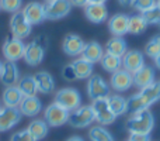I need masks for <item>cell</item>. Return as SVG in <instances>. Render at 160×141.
I'll list each match as a JSON object with an SVG mask.
<instances>
[{
  "mask_svg": "<svg viewBox=\"0 0 160 141\" xmlns=\"http://www.w3.org/2000/svg\"><path fill=\"white\" fill-rule=\"evenodd\" d=\"M55 103L66 109L68 111H73L82 105V96H80L79 90L73 88H63L58 90L55 96Z\"/></svg>",
  "mask_w": 160,
  "mask_h": 141,
  "instance_id": "3957f363",
  "label": "cell"
},
{
  "mask_svg": "<svg viewBox=\"0 0 160 141\" xmlns=\"http://www.w3.org/2000/svg\"><path fill=\"white\" fill-rule=\"evenodd\" d=\"M11 141H37V140L28 130H21V131H17L16 134H13Z\"/></svg>",
  "mask_w": 160,
  "mask_h": 141,
  "instance_id": "8d00e7d4",
  "label": "cell"
},
{
  "mask_svg": "<svg viewBox=\"0 0 160 141\" xmlns=\"http://www.w3.org/2000/svg\"><path fill=\"white\" fill-rule=\"evenodd\" d=\"M156 4H158L159 7H160V0H156Z\"/></svg>",
  "mask_w": 160,
  "mask_h": 141,
  "instance_id": "bcb514c9",
  "label": "cell"
},
{
  "mask_svg": "<svg viewBox=\"0 0 160 141\" xmlns=\"http://www.w3.org/2000/svg\"><path fill=\"white\" fill-rule=\"evenodd\" d=\"M105 52L122 58L127 54V42H125V40L122 37H112L105 45Z\"/></svg>",
  "mask_w": 160,
  "mask_h": 141,
  "instance_id": "d4e9b609",
  "label": "cell"
},
{
  "mask_svg": "<svg viewBox=\"0 0 160 141\" xmlns=\"http://www.w3.org/2000/svg\"><path fill=\"white\" fill-rule=\"evenodd\" d=\"M22 0H0V7L8 13H16L20 10Z\"/></svg>",
  "mask_w": 160,
  "mask_h": 141,
  "instance_id": "e575fe53",
  "label": "cell"
},
{
  "mask_svg": "<svg viewBox=\"0 0 160 141\" xmlns=\"http://www.w3.org/2000/svg\"><path fill=\"white\" fill-rule=\"evenodd\" d=\"M45 2H47V3H49V2H53V0H45Z\"/></svg>",
  "mask_w": 160,
  "mask_h": 141,
  "instance_id": "7dc6e473",
  "label": "cell"
},
{
  "mask_svg": "<svg viewBox=\"0 0 160 141\" xmlns=\"http://www.w3.org/2000/svg\"><path fill=\"white\" fill-rule=\"evenodd\" d=\"M145 65V55L138 50L127 51L124 57H122V67L125 71L135 73L136 71H139Z\"/></svg>",
  "mask_w": 160,
  "mask_h": 141,
  "instance_id": "4fadbf2b",
  "label": "cell"
},
{
  "mask_svg": "<svg viewBox=\"0 0 160 141\" xmlns=\"http://www.w3.org/2000/svg\"><path fill=\"white\" fill-rule=\"evenodd\" d=\"M91 107H93V111H94V117H96V120L101 126L111 124V123H114V120L117 119V116L112 113V110L110 109V105H108L107 97H105V99L93 100Z\"/></svg>",
  "mask_w": 160,
  "mask_h": 141,
  "instance_id": "8992f818",
  "label": "cell"
},
{
  "mask_svg": "<svg viewBox=\"0 0 160 141\" xmlns=\"http://www.w3.org/2000/svg\"><path fill=\"white\" fill-rule=\"evenodd\" d=\"M100 64H101V67L104 68L107 72H110V73H114V72H117V71L121 69V67H122V58L105 52L104 55H102Z\"/></svg>",
  "mask_w": 160,
  "mask_h": 141,
  "instance_id": "83f0119b",
  "label": "cell"
},
{
  "mask_svg": "<svg viewBox=\"0 0 160 141\" xmlns=\"http://www.w3.org/2000/svg\"><path fill=\"white\" fill-rule=\"evenodd\" d=\"M22 13H24L25 19H27V21L30 23L31 25L41 24V23L45 20L44 4H41V3H37V2L28 3V4L24 7Z\"/></svg>",
  "mask_w": 160,
  "mask_h": 141,
  "instance_id": "9a60e30c",
  "label": "cell"
},
{
  "mask_svg": "<svg viewBox=\"0 0 160 141\" xmlns=\"http://www.w3.org/2000/svg\"><path fill=\"white\" fill-rule=\"evenodd\" d=\"M16 86L20 89V92L22 93V96H24V97H27V96H35L37 92H38L35 79H34V76H30V75L20 78Z\"/></svg>",
  "mask_w": 160,
  "mask_h": 141,
  "instance_id": "484cf974",
  "label": "cell"
},
{
  "mask_svg": "<svg viewBox=\"0 0 160 141\" xmlns=\"http://www.w3.org/2000/svg\"><path fill=\"white\" fill-rule=\"evenodd\" d=\"M70 4L76 6V7H86L88 4V0H69Z\"/></svg>",
  "mask_w": 160,
  "mask_h": 141,
  "instance_id": "ab89813d",
  "label": "cell"
},
{
  "mask_svg": "<svg viewBox=\"0 0 160 141\" xmlns=\"http://www.w3.org/2000/svg\"><path fill=\"white\" fill-rule=\"evenodd\" d=\"M73 68H75V72L78 75V79H86V78H90L91 73H93V64L86 59H83L80 57L79 59H76L73 62Z\"/></svg>",
  "mask_w": 160,
  "mask_h": 141,
  "instance_id": "f1b7e54d",
  "label": "cell"
},
{
  "mask_svg": "<svg viewBox=\"0 0 160 141\" xmlns=\"http://www.w3.org/2000/svg\"><path fill=\"white\" fill-rule=\"evenodd\" d=\"M70 2L69 0H53L44 6L45 19L48 20H58L63 19L70 11Z\"/></svg>",
  "mask_w": 160,
  "mask_h": 141,
  "instance_id": "30bf717a",
  "label": "cell"
},
{
  "mask_svg": "<svg viewBox=\"0 0 160 141\" xmlns=\"http://www.w3.org/2000/svg\"><path fill=\"white\" fill-rule=\"evenodd\" d=\"M20 79V71L18 67L16 65V62H4L3 64V69L0 73V80L4 86H14L17 85Z\"/></svg>",
  "mask_w": 160,
  "mask_h": 141,
  "instance_id": "ac0fdd59",
  "label": "cell"
},
{
  "mask_svg": "<svg viewBox=\"0 0 160 141\" xmlns=\"http://www.w3.org/2000/svg\"><path fill=\"white\" fill-rule=\"evenodd\" d=\"M2 69H3V62L0 61V73H2Z\"/></svg>",
  "mask_w": 160,
  "mask_h": 141,
  "instance_id": "f6af8a7d",
  "label": "cell"
},
{
  "mask_svg": "<svg viewBox=\"0 0 160 141\" xmlns=\"http://www.w3.org/2000/svg\"><path fill=\"white\" fill-rule=\"evenodd\" d=\"M18 110L21 111L22 116L34 117L42 110V103L37 96L22 97L21 103H20V106H18Z\"/></svg>",
  "mask_w": 160,
  "mask_h": 141,
  "instance_id": "d6986e66",
  "label": "cell"
},
{
  "mask_svg": "<svg viewBox=\"0 0 160 141\" xmlns=\"http://www.w3.org/2000/svg\"><path fill=\"white\" fill-rule=\"evenodd\" d=\"M121 4H132V0H119Z\"/></svg>",
  "mask_w": 160,
  "mask_h": 141,
  "instance_id": "ee69618b",
  "label": "cell"
},
{
  "mask_svg": "<svg viewBox=\"0 0 160 141\" xmlns=\"http://www.w3.org/2000/svg\"><path fill=\"white\" fill-rule=\"evenodd\" d=\"M133 76V85L136 88L142 89L146 88L148 85L155 82V69L149 65H143L139 71H136L135 73H132Z\"/></svg>",
  "mask_w": 160,
  "mask_h": 141,
  "instance_id": "ffe728a7",
  "label": "cell"
},
{
  "mask_svg": "<svg viewBox=\"0 0 160 141\" xmlns=\"http://www.w3.org/2000/svg\"><path fill=\"white\" fill-rule=\"evenodd\" d=\"M155 65H156V68H159L160 69V54L155 58Z\"/></svg>",
  "mask_w": 160,
  "mask_h": 141,
  "instance_id": "b9f144b4",
  "label": "cell"
},
{
  "mask_svg": "<svg viewBox=\"0 0 160 141\" xmlns=\"http://www.w3.org/2000/svg\"><path fill=\"white\" fill-rule=\"evenodd\" d=\"M83 47H84V41L76 34H68L63 40V44H62L63 52L69 57L80 55L83 51Z\"/></svg>",
  "mask_w": 160,
  "mask_h": 141,
  "instance_id": "e0dca14e",
  "label": "cell"
},
{
  "mask_svg": "<svg viewBox=\"0 0 160 141\" xmlns=\"http://www.w3.org/2000/svg\"><path fill=\"white\" fill-rule=\"evenodd\" d=\"M107 0H88V3H98V4H104Z\"/></svg>",
  "mask_w": 160,
  "mask_h": 141,
  "instance_id": "7bdbcfd3",
  "label": "cell"
},
{
  "mask_svg": "<svg viewBox=\"0 0 160 141\" xmlns=\"http://www.w3.org/2000/svg\"><path fill=\"white\" fill-rule=\"evenodd\" d=\"M128 19L129 17L125 14H115L108 21V28L110 33L114 37H122L128 33Z\"/></svg>",
  "mask_w": 160,
  "mask_h": 141,
  "instance_id": "7402d4cb",
  "label": "cell"
},
{
  "mask_svg": "<svg viewBox=\"0 0 160 141\" xmlns=\"http://www.w3.org/2000/svg\"><path fill=\"white\" fill-rule=\"evenodd\" d=\"M45 55V48L44 45L39 44V41H32L30 44L25 45L24 51V61L31 67H37L42 62Z\"/></svg>",
  "mask_w": 160,
  "mask_h": 141,
  "instance_id": "7c38bea8",
  "label": "cell"
},
{
  "mask_svg": "<svg viewBox=\"0 0 160 141\" xmlns=\"http://www.w3.org/2000/svg\"><path fill=\"white\" fill-rule=\"evenodd\" d=\"M88 137L91 141H114V137L110 134V131L105 130L102 126H94L88 131Z\"/></svg>",
  "mask_w": 160,
  "mask_h": 141,
  "instance_id": "1f68e13d",
  "label": "cell"
},
{
  "mask_svg": "<svg viewBox=\"0 0 160 141\" xmlns=\"http://www.w3.org/2000/svg\"><path fill=\"white\" fill-rule=\"evenodd\" d=\"M142 17L146 21V24H160V7L158 4L155 7L149 8V10L143 11L142 13Z\"/></svg>",
  "mask_w": 160,
  "mask_h": 141,
  "instance_id": "836d02e7",
  "label": "cell"
},
{
  "mask_svg": "<svg viewBox=\"0 0 160 141\" xmlns=\"http://www.w3.org/2000/svg\"><path fill=\"white\" fill-rule=\"evenodd\" d=\"M160 99V82H153L146 88H142L141 92L132 95L127 99V113H138L141 110L149 109L153 103Z\"/></svg>",
  "mask_w": 160,
  "mask_h": 141,
  "instance_id": "6da1fadb",
  "label": "cell"
},
{
  "mask_svg": "<svg viewBox=\"0 0 160 141\" xmlns=\"http://www.w3.org/2000/svg\"><path fill=\"white\" fill-rule=\"evenodd\" d=\"M0 109H2V107H0Z\"/></svg>",
  "mask_w": 160,
  "mask_h": 141,
  "instance_id": "681fc988",
  "label": "cell"
},
{
  "mask_svg": "<svg viewBox=\"0 0 160 141\" xmlns=\"http://www.w3.org/2000/svg\"><path fill=\"white\" fill-rule=\"evenodd\" d=\"M62 75H63V78L66 80H69V82H72V80H76L78 79V75H76L75 72V68H73L72 64L66 65V67H63V69H62Z\"/></svg>",
  "mask_w": 160,
  "mask_h": 141,
  "instance_id": "74e56055",
  "label": "cell"
},
{
  "mask_svg": "<svg viewBox=\"0 0 160 141\" xmlns=\"http://www.w3.org/2000/svg\"><path fill=\"white\" fill-rule=\"evenodd\" d=\"M111 88L117 92H125L133 85V76L131 72L125 71L124 68L117 72H114L111 76Z\"/></svg>",
  "mask_w": 160,
  "mask_h": 141,
  "instance_id": "5bb4252c",
  "label": "cell"
},
{
  "mask_svg": "<svg viewBox=\"0 0 160 141\" xmlns=\"http://www.w3.org/2000/svg\"><path fill=\"white\" fill-rule=\"evenodd\" d=\"M69 113L66 109H63L62 106H59L58 103L53 102L52 105H49L45 110V122L51 127H61L65 123H68L69 119Z\"/></svg>",
  "mask_w": 160,
  "mask_h": 141,
  "instance_id": "ba28073f",
  "label": "cell"
},
{
  "mask_svg": "<svg viewBox=\"0 0 160 141\" xmlns=\"http://www.w3.org/2000/svg\"><path fill=\"white\" fill-rule=\"evenodd\" d=\"M94 120H96V117H94L93 107L91 106H80L76 110L69 113L68 123L75 128H84L90 126Z\"/></svg>",
  "mask_w": 160,
  "mask_h": 141,
  "instance_id": "277c9868",
  "label": "cell"
},
{
  "mask_svg": "<svg viewBox=\"0 0 160 141\" xmlns=\"http://www.w3.org/2000/svg\"><path fill=\"white\" fill-rule=\"evenodd\" d=\"M145 54L149 58H153V59L159 55L160 54V35H155L153 38L149 40V42L145 47Z\"/></svg>",
  "mask_w": 160,
  "mask_h": 141,
  "instance_id": "d6a6232c",
  "label": "cell"
},
{
  "mask_svg": "<svg viewBox=\"0 0 160 141\" xmlns=\"http://www.w3.org/2000/svg\"><path fill=\"white\" fill-rule=\"evenodd\" d=\"M66 141H84L82 138V137H79V136H73V137H70V138H68Z\"/></svg>",
  "mask_w": 160,
  "mask_h": 141,
  "instance_id": "60d3db41",
  "label": "cell"
},
{
  "mask_svg": "<svg viewBox=\"0 0 160 141\" xmlns=\"http://www.w3.org/2000/svg\"><path fill=\"white\" fill-rule=\"evenodd\" d=\"M84 14L87 17L88 21L94 23V24H100V23L105 21L108 17V10L104 4H98V3H88L84 7Z\"/></svg>",
  "mask_w": 160,
  "mask_h": 141,
  "instance_id": "2e32d148",
  "label": "cell"
},
{
  "mask_svg": "<svg viewBox=\"0 0 160 141\" xmlns=\"http://www.w3.org/2000/svg\"><path fill=\"white\" fill-rule=\"evenodd\" d=\"M31 27H32V25L27 21V19H25L22 11L18 10V11H16V13H13L11 20H10V30H11L13 37L20 38V40L27 38L31 34Z\"/></svg>",
  "mask_w": 160,
  "mask_h": 141,
  "instance_id": "9c48e42d",
  "label": "cell"
},
{
  "mask_svg": "<svg viewBox=\"0 0 160 141\" xmlns=\"http://www.w3.org/2000/svg\"><path fill=\"white\" fill-rule=\"evenodd\" d=\"M80 55H82V58L86 59V61L91 62V64H96V62L101 61L102 55H104V51H102V47L97 41H90V42H86L84 44Z\"/></svg>",
  "mask_w": 160,
  "mask_h": 141,
  "instance_id": "44dd1931",
  "label": "cell"
},
{
  "mask_svg": "<svg viewBox=\"0 0 160 141\" xmlns=\"http://www.w3.org/2000/svg\"><path fill=\"white\" fill-rule=\"evenodd\" d=\"M148 24L143 20V17L141 16H131L128 19V33L131 34H142L146 30Z\"/></svg>",
  "mask_w": 160,
  "mask_h": 141,
  "instance_id": "4dcf8cb0",
  "label": "cell"
},
{
  "mask_svg": "<svg viewBox=\"0 0 160 141\" xmlns=\"http://www.w3.org/2000/svg\"><path fill=\"white\" fill-rule=\"evenodd\" d=\"M34 79H35L38 92H41V93H52L53 89H55V80H53L52 75L48 73V72H38V73L34 75Z\"/></svg>",
  "mask_w": 160,
  "mask_h": 141,
  "instance_id": "603a6c76",
  "label": "cell"
},
{
  "mask_svg": "<svg viewBox=\"0 0 160 141\" xmlns=\"http://www.w3.org/2000/svg\"><path fill=\"white\" fill-rule=\"evenodd\" d=\"M27 130L30 131L34 137H35L37 141H39V140H42V138L47 137L48 130H49V126L47 124L45 120H39L38 119V120H32V122L30 123V126H28Z\"/></svg>",
  "mask_w": 160,
  "mask_h": 141,
  "instance_id": "4316f807",
  "label": "cell"
},
{
  "mask_svg": "<svg viewBox=\"0 0 160 141\" xmlns=\"http://www.w3.org/2000/svg\"><path fill=\"white\" fill-rule=\"evenodd\" d=\"M107 100L108 105H110V109L117 117L127 113V99L125 97L119 96V95H112V96H108Z\"/></svg>",
  "mask_w": 160,
  "mask_h": 141,
  "instance_id": "f546056e",
  "label": "cell"
},
{
  "mask_svg": "<svg viewBox=\"0 0 160 141\" xmlns=\"http://www.w3.org/2000/svg\"><path fill=\"white\" fill-rule=\"evenodd\" d=\"M22 97L24 96L16 85L6 86L4 92H3V103H4L6 107H18Z\"/></svg>",
  "mask_w": 160,
  "mask_h": 141,
  "instance_id": "cb8c5ba5",
  "label": "cell"
},
{
  "mask_svg": "<svg viewBox=\"0 0 160 141\" xmlns=\"http://www.w3.org/2000/svg\"><path fill=\"white\" fill-rule=\"evenodd\" d=\"M22 114L18 107H3L0 109V133L8 131L17 126L21 120Z\"/></svg>",
  "mask_w": 160,
  "mask_h": 141,
  "instance_id": "8fae6325",
  "label": "cell"
},
{
  "mask_svg": "<svg viewBox=\"0 0 160 141\" xmlns=\"http://www.w3.org/2000/svg\"><path fill=\"white\" fill-rule=\"evenodd\" d=\"M24 51L25 44L22 42V40L16 38V37H8L3 44V55L10 62H16L24 58Z\"/></svg>",
  "mask_w": 160,
  "mask_h": 141,
  "instance_id": "52a82bcc",
  "label": "cell"
},
{
  "mask_svg": "<svg viewBox=\"0 0 160 141\" xmlns=\"http://www.w3.org/2000/svg\"><path fill=\"white\" fill-rule=\"evenodd\" d=\"M87 95L91 100L105 99L110 96V86L100 75H91L87 82Z\"/></svg>",
  "mask_w": 160,
  "mask_h": 141,
  "instance_id": "5b68a950",
  "label": "cell"
},
{
  "mask_svg": "<svg viewBox=\"0 0 160 141\" xmlns=\"http://www.w3.org/2000/svg\"><path fill=\"white\" fill-rule=\"evenodd\" d=\"M132 6L139 11H146L149 8L155 7L156 6V0H132Z\"/></svg>",
  "mask_w": 160,
  "mask_h": 141,
  "instance_id": "d590c367",
  "label": "cell"
},
{
  "mask_svg": "<svg viewBox=\"0 0 160 141\" xmlns=\"http://www.w3.org/2000/svg\"><path fill=\"white\" fill-rule=\"evenodd\" d=\"M0 8H2V7H0Z\"/></svg>",
  "mask_w": 160,
  "mask_h": 141,
  "instance_id": "c3c4849f",
  "label": "cell"
},
{
  "mask_svg": "<svg viewBox=\"0 0 160 141\" xmlns=\"http://www.w3.org/2000/svg\"><path fill=\"white\" fill-rule=\"evenodd\" d=\"M128 141H150V136L143 133H131Z\"/></svg>",
  "mask_w": 160,
  "mask_h": 141,
  "instance_id": "f35d334b",
  "label": "cell"
},
{
  "mask_svg": "<svg viewBox=\"0 0 160 141\" xmlns=\"http://www.w3.org/2000/svg\"><path fill=\"white\" fill-rule=\"evenodd\" d=\"M155 126V117L149 109L133 113L127 122V130L129 133H143L149 134Z\"/></svg>",
  "mask_w": 160,
  "mask_h": 141,
  "instance_id": "7a4b0ae2",
  "label": "cell"
}]
</instances>
